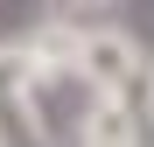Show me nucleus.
Instances as JSON below:
<instances>
[{"instance_id":"f257e3e1","label":"nucleus","mask_w":154,"mask_h":147,"mask_svg":"<svg viewBox=\"0 0 154 147\" xmlns=\"http://www.w3.org/2000/svg\"><path fill=\"white\" fill-rule=\"evenodd\" d=\"M0 147H56V126L28 91H0Z\"/></svg>"},{"instance_id":"f03ea898","label":"nucleus","mask_w":154,"mask_h":147,"mask_svg":"<svg viewBox=\"0 0 154 147\" xmlns=\"http://www.w3.org/2000/svg\"><path fill=\"white\" fill-rule=\"evenodd\" d=\"M112 105H119L126 119H133V133H140V140H154V56H147V63L133 70V77H126V84L112 91Z\"/></svg>"},{"instance_id":"7ed1b4c3","label":"nucleus","mask_w":154,"mask_h":147,"mask_svg":"<svg viewBox=\"0 0 154 147\" xmlns=\"http://www.w3.org/2000/svg\"><path fill=\"white\" fill-rule=\"evenodd\" d=\"M56 147H77V140H56Z\"/></svg>"},{"instance_id":"20e7f679","label":"nucleus","mask_w":154,"mask_h":147,"mask_svg":"<svg viewBox=\"0 0 154 147\" xmlns=\"http://www.w3.org/2000/svg\"><path fill=\"white\" fill-rule=\"evenodd\" d=\"M133 147H140V140H133Z\"/></svg>"}]
</instances>
